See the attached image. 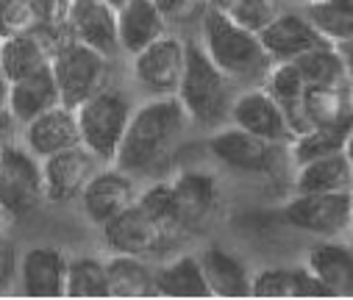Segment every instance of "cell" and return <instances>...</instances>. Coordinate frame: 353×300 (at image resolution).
<instances>
[{"mask_svg": "<svg viewBox=\"0 0 353 300\" xmlns=\"http://www.w3.org/2000/svg\"><path fill=\"white\" fill-rule=\"evenodd\" d=\"M164 12L156 0H125L117 6L120 48L128 53L145 50L150 42L164 37Z\"/></svg>", "mask_w": 353, "mask_h": 300, "instance_id": "obj_20", "label": "cell"}, {"mask_svg": "<svg viewBox=\"0 0 353 300\" xmlns=\"http://www.w3.org/2000/svg\"><path fill=\"white\" fill-rule=\"evenodd\" d=\"M67 297H112L106 261L72 259L67 270Z\"/></svg>", "mask_w": 353, "mask_h": 300, "instance_id": "obj_32", "label": "cell"}, {"mask_svg": "<svg viewBox=\"0 0 353 300\" xmlns=\"http://www.w3.org/2000/svg\"><path fill=\"white\" fill-rule=\"evenodd\" d=\"M0 78H3V75H0Z\"/></svg>", "mask_w": 353, "mask_h": 300, "instance_id": "obj_48", "label": "cell"}, {"mask_svg": "<svg viewBox=\"0 0 353 300\" xmlns=\"http://www.w3.org/2000/svg\"><path fill=\"white\" fill-rule=\"evenodd\" d=\"M45 197L42 164H37L34 153L3 145L0 153V209L9 217L31 214Z\"/></svg>", "mask_w": 353, "mask_h": 300, "instance_id": "obj_7", "label": "cell"}, {"mask_svg": "<svg viewBox=\"0 0 353 300\" xmlns=\"http://www.w3.org/2000/svg\"><path fill=\"white\" fill-rule=\"evenodd\" d=\"M50 59L53 56L48 53V48L37 37V31L6 37L3 42H0V75L6 78V83L20 81V78L48 67Z\"/></svg>", "mask_w": 353, "mask_h": 300, "instance_id": "obj_28", "label": "cell"}, {"mask_svg": "<svg viewBox=\"0 0 353 300\" xmlns=\"http://www.w3.org/2000/svg\"><path fill=\"white\" fill-rule=\"evenodd\" d=\"M203 50L231 81H261L273 67V56L261 45L259 31L223 9L203 14Z\"/></svg>", "mask_w": 353, "mask_h": 300, "instance_id": "obj_2", "label": "cell"}, {"mask_svg": "<svg viewBox=\"0 0 353 300\" xmlns=\"http://www.w3.org/2000/svg\"><path fill=\"white\" fill-rule=\"evenodd\" d=\"M314 28L331 42V45H339L345 39H353V12L331 3V0H312L306 3V12H303Z\"/></svg>", "mask_w": 353, "mask_h": 300, "instance_id": "obj_34", "label": "cell"}, {"mask_svg": "<svg viewBox=\"0 0 353 300\" xmlns=\"http://www.w3.org/2000/svg\"><path fill=\"white\" fill-rule=\"evenodd\" d=\"M137 203V192H134V181L125 170H106L98 172L86 181L83 192H81V206L83 214L90 217V223L95 226H106L112 223L117 214H123L128 206Z\"/></svg>", "mask_w": 353, "mask_h": 300, "instance_id": "obj_12", "label": "cell"}, {"mask_svg": "<svg viewBox=\"0 0 353 300\" xmlns=\"http://www.w3.org/2000/svg\"><path fill=\"white\" fill-rule=\"evenodd\" d=\"M0 214H3V209H0Z\"/></svg>", "mask_w": 353, "mask_h": 300, "instance_id": "obj_46", "label": "cell"}, {"mask_svg": "<svg viewBox=\"0 0 353 300\" xmlns=\"http://www.w3.org/2000/svg\"><path fill=\"white\" fill-rule=\"evenodd\" d=\"M303 3H312V0H303Z\"/></svg>", "mask_w": 353, "mask_h": 300, "instance_id": "obj_44", "label": "cell"}, {"mask_svg": "<svg viewBox=\"0 0 353 300\" xmlns=\"http://www.w3.org/2000/svg\"><path fill=\"white\" fill-rule=\"evenodd\" d=\"M50 67L59 83L61 103L70 109L81 106L83 100H90L92 94L106 89V75H109L106 56L83 42L72 39L64 48H59L50 59Z\"/></svg>", "mask_w": 353, "mask_h": 300, "instance_id": "obj_5", "label": "cell"}, {"mask_svg": "<svg viewBox=\"0 0 353 300\" xmlns=\"http://www.w3.org/2000/svg\"><path fill=\"white\" fill-rule=\"evenodd\" d=\"M70 3H86V0H70Z\"/></svg>", "mask_w": 353, "mask_h": 300, "instance_id": "obj_43", "label": "cell"}, {"mask_svg": "<svg viewBox=\"0 0 353 300\" xmlns=\"http://www.w3.org/2000/svg\"><path fill=\"white\" fill-rule=\"evenodd\" d=\"M231 120L234 126L268 139V142H279L287 145L295 139V131L284 114V109L279 106V100L264 89H248L242 94L234 97V106H231Z\"/></svg>", "mask_w": 353, "mask_h": 300, "instance_id": "obj_11", "label": "cell"}, {"mask_svg": "<svg viewBox=\"0 0 353 300\" xmlns=\"http://www.w3.org/2000/svg\"><path fill=\"white\" fill-rule=\"evenodd\" d=\"M295 67L301 70V75L306 78L309 86H331V83H345L347 81L342 56H339L336 45H331V42L298 56Z\"/></svg>", "mask_w": 353, "mask_h": 300, "instance_id": "obj_31", "label": "cell"}, {"mask_svg": "<svg viewBox=\"0 0 353 300\" xmlns=\"http://www.w3.org/2000/svg\"><path fill=\"white\" fill-rule=\"evenodd\" d=\"M306 267L331 289L334 297H353V245L323 239L309 248Z\"/></svg>", "mask_w": 353, "mask_h": 300, "instance_id": "obj_19", "label": "cell"}, {"mask_svg": "<svg viewBox=\"0 0 353 300\" xmlns=\"http://www.w3.org/2000/svg\"><path fill=\"white\" fill-rule=\"evenodd\" d=\"M331 3H336V6H342V9H347V12H353V0H331Z\"/></svg>", "mask_w": 353, "mask_h": 300, "instance_id": "obj_39", "label": "cell"}, {"mask_svg": "<svg viewBox=\"0 0 353 300\" xmlns=\"http://www.w3.org/2000/svg\"><path fill=\"white\" fill-rule=\"evenodd\" d=\"M353 192H295L284 206V220L312 237L334 239L350 231Z\"/></svg>", "mask_w": 353, "mask_h": 300, "instance_id": "obj_6", "label": "cell"}, {"mask_svg": "<svg viewBox=\"0 0 353 300\" xmlns=\"http://www.w3.org/2000/svg\"><path fill=\"white\" fill-rule=\"evenodd\" d=\"M187 70V42L175 37H159L145 50L134 53V78L153 94H179Z\"/></svg>", "mask_w": 353, "mask_h": 300, "instance_id": "obj_8", "label": "cell"}, {"mask_svg": "<svg viewBox=\"0 0 353 300\" xmlns=\"http://www.w3.org/2000/svg\"><path fill=\"white\" fill-rule=\"evenodd\" d=\"M106 272H109V289L112 297H148L156 294V283H153V272L142 256H131V253H117L112 259H106Z\"/></svg>", "mask_w": 353, "mask_h": 300, "instance_id": "obj_29", "label": "cell"}, {"mask_svg": "<svg viewBox=\"0 0 353 300\" xmlns=\"http://www.w3.org/2000/svg\"><path fill=\"white\" fill-rule=\"evenodd\" d=\"M345 156H347V161H350V167H353V131L347 134V142H345Z\"/></svg>", "mask_w": 353, "mask_h": 300, "instance_id": "obj_38", "label": "cell"}, {"mask_svg": "<svg viewBox=\"0 0 353 300\" xmlns=\"http://www.w3.org/2000/svg\"><path fill=\"white\" fill-rule=\"evenodd\" d=\"M350 94H353V86H350Z\"/></svg>", "mask_w": 353, "mask_h": 300, "instance_id": "obj_45", "label": "cell"}, {"mask_svg": "<svg viewBox=\"0 0 353 300\" xmlns=\"http://www.w3.org/2000/svg\"><path fill=\"white\" fill-rule=\"evenodd\" d=\"M306 78L301 75V70L295 67V61H276V67H270L268 72V92L279 100V106L284 109L290 126L295 134L309 131L306 123V112H303V97H306Z\"/></svg>", "mask_w": 353, "mask_h": 300, "instance_id": "obj_24", "label": "cell"}, {"mask_svg": "<svg viewBox=\"0 0 353 300\" xmlns=\"http://www.w3.org/2000/svg\"><path fill=\"white\" fill-rule=\"evenodd\" d=\"M203 275L217 297H253V275L248 267L220 245H209L201 253Z\"/></svg>", "mask_w": 353, "mask_h": 300, "instance_id": "obj_22", "label": "cell"}, {"mask_svg": "<svg viewBox=\"0 0 353 300\" xmlns=\"http://www.w3.org/2000/svg\"><path fill=\"white\" fill-rule=\"evenodd\" d=\"M3 81H6V78H0V103H6V92H9V83L3 86Z\"/></svg>", "mask_w": 353, "mask_h": 300, "instance_id": "obj_40", "label": "cell"}, {"mask_svg": "<svg viewBox=\"0 0 353 300\" xmlns=\"http://www.w3.org/2000/svg\"><path fill=\"white\" fill-rule=\"evenodd\" d=\"M9 270H12V259H9L6 245L0 242V286H3V281L9 278Z\"/></svg>", "mask_w": 353, "mask_h": 300, "instance_id": "obj_37", "label": "cell"}, {"mask_svg": "<svg viewBox=\"0 0 353 300\" xmlns=\"http://www.w3.org/2000/svg\"><path fill=\"white\" fill-rule=\"evenodd\" d=\"M350 131L353 126H314L303 134H295V139L290 142V159L295 164H306V161L339 153L345 150Z\"/></svg>", "mask_w": 353, "mask_h": 300, "instance_id": "obj_30", "label": "cell"}, {"mask_svg": "<svg viewBox=\"0 0 353 300\" xmlns=\"http://www.w3.org/2000/svg\"><path fill=\"white\" fill-rule=\"evenodd\" d=\"M295 192H353V167L345 150L298 164Z\"/></svg>", "mask_w": 353, "mask_h": 300, "instance_id": "obj_26", "label": "cell"}, {"mask_svg": "<svg viewBox=\"0 0 353 300\" xmlns=\"http://www.w3.org/2000/svg\"><path fill=\"white\" fill-rule=\"evenodd\" d=\"M67 23L75 42H83L103 56H114L120 50L117 31V6L109 0H86V3H70Z\"/></svg>", "mask_w": 353, "mask_h": 300, "instance_id": "obj_14", "label": "cell"}, {"mask_svg": "<svg viewBox=\"0 0 353 300\" xmlns=\"http://www.w3.org/2000/svg\"><path fill=\"white\" fill-rule=\"evenodd\" d=\"M253 297H334L309 267H264L253 275Z\"/></svg>", "mask_w": 353, "mask_h": 300, "instance_id": "obj_21", "label": "cell"}, {"mask_svg": "<svg viewBox=\"0 0 353 300\" xmlns=\"http://www.w3.org/2000/svg\"><path fill=\"white\" fill-rule=\"evenodd\" d=\"M59 103H61V94H59V83H56L50 64L20 78V81H12L9 92H6L9 117L23 126H28L34 117L45 114L48 109H53Z\"/></svg>", "mask_w": 353, "mask_h": 300, "instance_id": "obj_17", "label": "cell"}, {"mask_svg": "<svg viewBox=\"0 0 353 300\" xmlns=\"http://www.w3.org/2000/svg\"><path fill=\"white\" fill-rule=\"evenodd\" d=\"M0 153H3V148H0Z\"/></svg>", "mask_w": 353, "mask_h": 300, "instance_id": "obj_47", "label": "cell"}, {"mask_svg": "<svg viewBox=\"0 0 353 300\" xmlns=\"http://www.w3.org/2000/svg\"><path fill=\"white\" fill-rule=\"evenodd\" d=\"M156 294L164 297H209V281L203 275L201 256H179L153 272Z\"/></svg>", "mask_w": 353, "mask_h": 300, "instance_id": "obj_25", "label": "cell"}, {"mask_svg": "<svg viewBox=\"0 0 353 300\" xmlns=\"http://www.w3.org/2000/svg\"><path fill=\"white\" fill-rule=\"evenodd\" d=\"M350 234H353V212H350Z\"/></svg>", "mask_w": 353, "mask_h": 300, "instance_id": "obj_42", "label": "cell"}, {"mask_svg": "<svg viewBox=\"0 0 353 300\" xmlns=\"http://www.w3.org/2000/svg\"><path fill=\"white\" fill-rule=\"evenodd\" d=\"M42 3L39 0H0V37L31 34L39 28Z\"/></svg>", "mask_w": 353, "mask_h": 300, "instance_id": "obj_35", "label": "cell"}, {"mask_svg": "<svg viewBox=\"0 0 353 300\" xmlns=\"http://www.w3.org/2000/svg\"><path fill=\"white\" fill-rule=\"evenodd\" d=\"M109 3H114V6H120V3H125V0H109Z\"/></svg>", "mask_w": 353, "mask_h": 300, "instance_id": "obj_41", "label": "cell"}, {"mask_svg": "<svg viewBox=\"0 0 353 300\" xmlns=\"http://www.w3.org/2000/svg\"><path fill=\"white\" fill-rule=\"evenodd\" d=\"M339 56H342V64H345V72H347V81H353V39H345L336 45Z\"/></svg>", "mask_w": 353, "mask_h": 300, "instance_id": "obj_36", "label": "cell"}, {"mask_svg": "<svg viewBox=\"0 0 353 300\" xmlns=\"http://www.w3.org/2000/svg\"><path fill=\"white\" fill-rule=\"evenodd\" d=\"M259 39L273 56V61H295L298 56L328 45V39L314 28L306 14H279L259 28Z\"/></svg>", "mask_w": 353, "mask_h": 300, "instance_id": "obj_15", "label": "cell"}, {"mask_svg": "<svg viewBox=\"0 0 353 300\" xmlns=\"http://www.w3.org/2000/svg\"><path fill=\"white\" fill-rule=\"evenodd\" d=\"M103 239L114 253L131 256H153L172 245V234H167L139 203L128 206L112 223L103 226Z\"/></svg>", "mask_w": 353, "mask_h": 300, "instance_id": "obj_10", "label": "cell"}, {"mask_svg": "<svg viewBox=\"0 0 353 300\" xmlns=\"http://www.w3.org/2000/svg\"><path fill=\"white\" fill-rule=\"evenodd\" d=\"M131 103L128 97L117 89H101L90 100L75 106L78 128H81V145L95 159L114 161L117 150L123 145L125 128L131 123Z\"/></svg>", "mask_w": 353, "mask_h": 300, "instance_id": "obj_4", "label": "cell"}, {"mask_svg": "<svg viewBox=\"0 0 353 300\" xmlns=\"http://www.w3.org/2000/svg\"><path fill=\"white\" fill-rule=\"evenodd\" d=\"M70 261L50 245L28 248L20 259V289L26 297H67Z\"/></svg>", "mask_w": 353, "mask_h": 300, "instance_id": "obj_13", "label": "cell"}, {"mask_svg": "<svg viewBox=\"0 0 353 300\" xmlns=\"http://www.w3.org/2000/svg\"><path fill=\"white\" fill-rule=\"evenodd\" d=\"M137 203L172 237H179L184 231V220H181V212H179V200H175V192H172V183H153L150 189H145Z\"/></svg>", "mask_w": 353, "mask_h": 300, "instance_id": "obj_33", "label": "cell"}, {"mask_svg": "<svg viewBox=\"0 0 353 300\" xmlns=\"http://www.w3.org/2000/svg\"><path fill=\"white\" fill-rule=\"evenodd\" d=\"M179 100L190 120L203 128H214L225 117H231V78L212 61L203 45H187V70L179 86Z\"/></svg>", "mask_w": 353, "mask_h": 300, "instance_id": "obj_3", "label": "cell"}, {"mask_svg": "<svg viewBox=\"0 0 353 300\" xmlns=\"http://www.w3.org/2000/svg\"><path fill=\"white\" fill-rule=\"evenodd\" d=\"M209 150L220 164L236 172H248V175L273 172L279 164V142H268L239 126L212 134Z\"/></svg>", "mask_w": 353, "mask_h": 300, "instance_id": "obj_9", "label": "cell"}, {"mask_svg": "<svg viewBox=\"0 0 353 300\" xmlns=\"http://www.w3.org/2000/svg\"><path fill=\"white\" fill-rule=\"evenodd\" d=\"M309 128L314 126H353V94L345 83L309 86L303 97Z\"/></svg>", "mask_w": 353, "mask_h": 300, "instance_id": "obj_27", "label": "cell"}, {"mask_svg": "<svg viewBox=\"0 0 353 300\" xmlns=\"http://www.w3.org/2000/svg\"><path fill=\"white\" fill-rule=\"evenodd\" d=\"M92 153L83 145L53 153L42 159V181H45V197L50 203H64L83 192L86 181L92 178Z\"/></svg>", "mask_w": 353, "mask_h": 300, "instance_id": "obj_16", "label": "cell"}, {"mask_svg": "<svg viewBox=\"0 0 353 300\" xmlns=\"http://www.w3.org/2000/svg\"><path fill=\"white\" fill-rule=\"evenodd\" d=\"M26 142H28V150L39 159L78 148L81 145V128H78L75 109L59 103V106L48 109L45 114L34 117L26 126Z\"/></svg>", "mask_w": 353, "mask_h": 300, "instance_id": "obj_18", "label": "cell"}, {"mask_svg": "<svg viewBox=\"0 0 353 300\" xmlns=\"http://www.w3.org/2000/svg\"><path fill=\"white\" fill-rule=\"evenodd\" d=\"M172 192L179 200V212L184 220V228L201 226L217 206V183L209 172L187 170L172 181Z\"/></svg>", "mask_w": 353, "mask_h": 300, "instance_id": "obj_23", "label": "cell"}, {"mask_svg": "<svg viewBox=\"0 0 353 300\" xmlns=\"http://www.w3.org/2000/svg\"><path fill=\"white\" fill-rule=\"evenodd\" d=\"M187 120L190 114L181 106V100L170 94H161L159 100L139 106L131 114V123L125 128L114 164L128 175H142L156 170L159 164L167 161L172 148L179 145L187 128Z\"/></svg>", "mask_w": 353, "mask_h": 300, "instance_id": "obj_1", "label": "cell"}]
</instances>
